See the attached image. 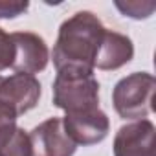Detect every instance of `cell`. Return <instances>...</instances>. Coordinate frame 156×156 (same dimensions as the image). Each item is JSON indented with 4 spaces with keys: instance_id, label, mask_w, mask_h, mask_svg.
<instances>
[{
    "instance_id": "6da1fadb",
    "label": "cell",
    "mask_w": 156,
    "mask_h": 156,
    "mask_svg": "<svg viewBox=\"0 0 156 156\" xmlns=\"http://www.w3.org/2000/svg\"><path fill=\"white\" fill-rule=\"evenodd\" d=\"M107 28L92 11H77L57 33L51 59L57 73H94L96 55Z\"/></svg>"
},
{
    "instance_id": "7a4b0ae2",
    "label": "cell",
    "mask_w": 156,
    "mask_h": 156,
    "mask_svg": "<svg viewBox=\"0 0 156 156\" xmlns=\"http://www.w3.org/2000/svg\"><path fill=\"white\" fill-rule=\"evenodd\" d=\"M156 79L149 72H134L119 79L112 90V105L121 119H147L152 112Z\"/></svg>"
},
{
    "instance_id": "3957f363",
    "label": "cell",
    "mask_w": 156,
    "mask_h": 156,
    "mask_svg": "<svg viewBox=\"0 0 156 156\" xmlns=\"http://www.w3.org/2000/svg\"><path fill=\"white\" fill-rule=\"evenodd\" d=\"M53 105L64 114L99 108V81L94 73H57Z\"/></svg>"
},
{
    "instance_id": "277c9868",
    "label": "cell",
    "mask_w": 156,
    "mask_h": 156,
    "mask_svg": "<svg viewBox=\"0 0 156 156\" xmlns=\"http://www.w3.org/2000/svg\"><path fill=\"white\" fill-rule=\"evenodd\" d=\"M62 127L68 138L75 145H96L101 143L108 132H110V119L101 108L83 110V112H73L64 114Z\"/></svg>"
},
{
    "instance_id": "5b68a950",
    "label": "cell",
    "mask_w": 156,
    "mask_h": 156,
    "mask_svg": "<svg viewBox=\"0 0 156 156\" xmlns=\"http://www.w3.org/2000/svg\"><path fill=\"white\" fill-rule=\"evenodd\" d=\"M13 42V64L11 70L15 73H28L35 75L42 72L50 62V50L46 41L33 31H15L9 33Z\"/></svg>"
},
{
    "instance_id": "8992f818",
    "label": "cell",
    "mask_w": 156,
    "mask_h": 156,
    "mask_svg": "<svg viewBox=\"0 0 156 156\" xmlns=\"http://www.w3.org/2000/svg\"><path fill=\"white\" fill-rule=\"evenodd\" d=\"M31 156H73L77 145L68 138L62 118H48L30 132Z\"/></svg>"
},
{
    "instance_id": "52a82bcc",
    "label": "cell",
    "mask_w": 156,
    "mask_h": 156,
    "mask_svg": "<svg viewBox=\"0 0 156 156\" xmlns=\"http://www.w3.org/2000/svg\"><path fill=\"white\" fill-rule=\"evenodd\" d=\"M156 127L151 119H136L119 127L114 136V156H156Z\"/></svg>"
},
{
    "instance_id": "ba28073f",
    "label": "cell",
    "mask_w": 156,
    "mask_h": 156,
    "mask_svg": "<svg viewBox=\"0 0 156 156\" xmlns=\"http://www.w3.org/2000/svg\"><path fill=\"white\" fill-rule=\"evenodd\" d=\"M42 88L35 75L28 73H13L9 77L0 75V98L6 99L19 116L30 112L37 107L41 99Z\"/></svg>"
},
{
    "instance_id": "9c48e42d",
    "label": "cell",
    "mask_w": 156,
    "mask_h": 156,
    "mask_svg": "<svg viewBox=\"0 0 156 156\" xmlns=\"http://www.w3.org/2000/svg\"><path fill=\"white\" fill-rule=\"evenodd\" d=\"M132 57H134V44H132L130 37L112 31V30H107L101 39L94 68L105 70V72L118 70V68L125 66L127 62H130Z\"/></svg>"
},
{
    "instance_id": "30bf717a",
    "label": "cell",
    "mask_w": 156,
    "mask_h": 156,
    "mask_svg": "<svg viewBox=\"0 0 156 156\" xmlns=\"http://www.w3.org/2000/svg\"><path fill=\"white\" fill-rule=\"evenodd\" d=\"M0 156H31L30 134L17 123L0 129Z\"/></svg>"
},
{
    "instance_id": "8fae6325",
    "label": "cell",
    "mask_w": 156,
    "mask_h": 156,
    "mask_svg": "<svg viewBox=\"0 0 156 156\" xmlns=\"http://www.w3.org/2000/svg\"><path fill=\"white\" fill-rule=\"evenodd\" d=\"M114 6L129 19L134 20H141V19H149L154 9L156 4L154 2H140V0H129V2H114Z\"/></svg>"
},
{
    "instance_id": "7c38bea8",
    "label": "cell",
    "mask_w": 156,
    "mask_h": 156,
    "mask_svg": "<svg viewBox=\"0 0 156 156\" xmlns=\"http://www.w3.org/2000/svg\"><path fill=\"white\" fill-rule=\"evenodd\" d=\"M13 42H11V35L4 31V28H0V72H4L8 68H11L13 64Z\"/></svg>"
},
{
    "instance_id": "4fadbf2b",
    "label": "cell",
    "mask_w": 156,
    "mask_h": 156,
    "mask_svg": "<svg viewBox=\"0 0 156 156\" xmlns=\"http://www.w3.org/2000/svg\"><path fill=\"white\" fill-rule=\"evenodd\" d=\"M28 2H0V19H15L28 11Z\"/></svg>"
}]
</instances>
